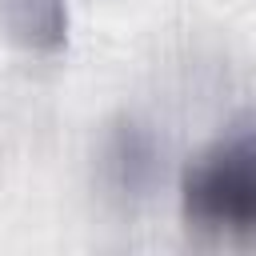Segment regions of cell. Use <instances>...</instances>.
Here are the masks:
<instances>
[{"label": "cell", "instance_id": "1", "mask_svg": "<svg viewBox=\"0 0 256 256\" xmlns=\"http://www.w3.org/2000/svg\"><path fill=\"white\" fill-rule=\"evenodd\" d=\"M180 204L196 228H256V128H240L208 144L180 176Z\"/></svg>", "mask_w": 256, "mask_h": 256}, {"label": "cell", "instance_id": "2", "mask_svg": "<svg viewBox=\"0 0 256 256\" xmlns=\"http://www.w3.org/2000/svg\"><path fill=\"white\" fill-rule=\"evenodd\" d=\"M0 36L32 52L60 48L68 36V0H0Z\"/></svg>", "mask_w": 256, "mask_h": 256}]
</instances>
